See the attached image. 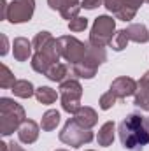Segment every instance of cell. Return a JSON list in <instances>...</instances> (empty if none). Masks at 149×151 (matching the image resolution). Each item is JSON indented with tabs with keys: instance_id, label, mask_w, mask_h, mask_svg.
Returning <instances> with one entry per match:
<instances>
[{
	"instance_id": "obj_21",
	"label": "cell",
	"mask_w": 149,
	"mask_h": 151,
	"mask_svg": "<svg viewBox=\"0 0 149 151\" xmlns=\"http://www.w3.org/2000/svg\"><path fill=\"white\" fill-rule=\"evenodd\" d=\"M35 99H37L40 104H44V106H51V104L56 102L58 93L51 86H39L37 90H35Z\"/></svg>"
},
{
	"instance_id": "obj_18",
	"label": "cell",
	"mask_w": 149,
	"mask_h": 151,
	"mask_svg": "<svg viewBox=\"0 0 149 151\" xmlns=\"http://www.w3.org/2000/svg\"><path fill=\"white\" fill-rule=\"evenodd\" d=\"M11 91L14 93V97H19V99H30L35 95V88L28 79H18L11 88Z\"/></svg>"
},
{
	"instance_id": "obj_2",
	"label": "cell",
	"mask_w": 149,
	"mask_h": 151,
	"mask_svg": "<svg viewBox=\"0 0 149 151\" xmlns=\"http://www.w3.org/2000/svg\"><path fill=\"white\" fill-rule=\"evenodd\" d=\"M27 119V114L21 104L14 102V99L2 97L0 99V134L4 137L11 135L14 130L21 127V123Z\"/></svg>"
},
{
	"instance_id": "obj_5",
	"label": "cell",
	"mask_w": 149,
	"mask_h": 151,
	"mask_svg": "<svg viewBox=\"0 0 149 151\" xmlns=\"http://www.w3.org/2000/svg\"><path fill=\"white\" fill-rule=\"evenodd\" d=\"M60 141L67 146H72V148H81L84 144H90L93 141V132L91 128H84L81 127L74 118L67 119V123L63 125L62 132H60Z\"/></svg>"
},
{
	"instance_id": "obj_22",
	"label": "cell",
	"mask_w": 149,
	"mask_h": 151,
	"mask_svg": "<svg viewBox=\"0 0 149 151\" xmlns=\"http://www.w3.org/2000/svg\"><path fill=\"white\" fill-rule=\"evenodd\" d=\"M133 97H135L133 104L137 107H140L142 111H149V86L137 81V91H135Z\"/></svg>"
},
{
	"instance_id": "obj_6",
	"label": "cell",
	"mask_w": 149,
	"mask_h": 151,
	"mask_svg": "<svg viewBox=\"0 0 149 151\" xmlns=\"http://www.w3.org/2000/svg\"><path fill=\"white\" fill-rule=\"evenodd\" d=\"M81 97H82V86L77 79H65L60 83V100L62 109L69 114H75L81 107Z\"/></svg>"
},
{
	"instance_id": "obj_3",
	"label": "cell",
	"mask_w": 149,
	"mask_h": 151,
	"mask_svg": "<svg viewBox=\"0 0 149 151\" xmlns=\"http://www.w3.org/2000/svg\"><path fill=\"white\" fill-rule=\"evenodd\" d=\"M107 60V51L105 47H100V46H93L90 44V49H88V55L84 60H81L79 63L72 65V72L75 77L79 79H93L97 76L98 67Z\"/></svg>"
},
{
	"instance_id": "obj_35",
	"label": "cell",
	"mask_w": 149,
	"mask_h": 151,
	"mask_svg": "<svg viewBox=\"0 0 149 151\" xmlns=\"http://www.w3.org/2000/svg\"><path fill=\"white\" fill-rule=\"evenodd\" d=\"M86 151H95V150H86Z\"/></svg>"
},
{
	"instance_id": "obj_37",
	"label": "cell",
	"mask_w": 149,
	"mask_h": 151,
	"mask_svg": "<svg viewBox=\"0 0 149 151\" xmlns=\"http://www.w3.org/2000/svg\"><path fill=\"white\" fill-rule=\"evenodd\" d=\"M144 2H146V0H144Z\"/></svg>"
},
{
	"instance_id": "obj_7",
	"label": "cell",
	"mask_w": 149,
	"mask_h": 151,
	"mask_svg": "<svg viewBox=\"0 0 149 151\" xmlns=\"http://www.w3.org/2000/svg\"><path fill=\"white\" fill-rule=\"evenodd\" d=\"M58 44H60V53L62 58L70 62L72 65L79 63L81 60L86 58L88 49H90V42H82L74 35H62L58 37Z\"/></svg>"
},
{
	"instance_id": "obj_26",
	"label": "cell",
	"mask_w": 149,
	"mask_h": 151,
	"mask_svg": "<svg viewBox=\"0 0 149 151\" xmlns=\"http://www.w3.org/2000/svg\"><path fill=\"white\" fill-rule=\"evenodd\" d=\"M116 100H117V97H116L111 90H109V91H105V93L100 97V100H98V106H100V109H102V111H109L112 106L116 104Z\"/></svg>"
},
{
	"instance_id": "obj_34",
	"label": "cell",
	"mask_w": 149,
	"mask_h": 151,
	"mask_svg": "<svg viewBox=\"0 0 149 151\" xmlns=\"http://www.w3.org/2000/svg\"><path fill=\"white\" fill-rule=\"evenodd\" d=\"M54 151H67V150H54Z\"/></svg>"
},
{
	"instance_id": "obj_24",
	"label": "cell",
	"mask_w": 149,
	"mask_h": 151,
	"mask_svg": "<svg viewBox=\"0 0 149 151\" xmlns=\"http://www.w3.org/2000/svg\"><path fill=\"white\" fill-rule=\"evenodd\" d=\"M128 42H130V39H128V35H126V32H125V30H117L116 35H114V39H112V42H111V47L114 49V51L119 53V51L126 49Z\"/></svg>"
},
{
	"instance_id": "obj_1",
	"label": "cell",
	"mask_w": 149,
	"mask_h": 151,
	"mask_svg": "<svg viewBox=\"0 0 149 151\" xmlns=\"http://www.w3.org/2000/svg\"><path fill=\"white\" fill-rule=\"evenodd\" d=\"M119 141L128 151H142L149 142V134L144 125V116L139 113H130L119 123Z\"/></svg>"
},
{
	"instance_id": "obj_15",
	"label": "cell",
	"mask_w": 149,
	"mask_h": 151,
	"mask_svg": "<svg viewBox=\"0 0 149 151\" xmlns=\"http://www.w3.org/2000/svg\"><path fill=\"white\" fill-rule=\"evenodd\" d=\"M74 119L84 128H93L98 123V114L90 106H81L79 111L74 114Z\"/></svg>"
},
{
	"instance_id": "obj_27",
	"label": "cell",
	"mask_w": 149,
	"mask_h": 151,
	"mask_svg": "<svg viewBox=\"0 0 149 151\" xmlns=\"http://www.w3.org/2000/svg\"><path fill=\"white\" fill-rule=\"evenodd\" d=\"M86 28H88V18L77 16V18L69 21V30L70 32H84Z\"/></svg>"
},
{
	"instance_id": "obj_32",
	"label": "cell",
	"mask_w": 149,
	"mask_h": 151,
	"mask_svg": "<svg viewBox=\"0 0 149 151\" xmlns=\"http://www.w3.org/2000/svg\"><path fill=\"white\" fill-rule=\"evenodd\" d=\"M139 83H142V84L149 86V70H148V72H146L144 76H142V77H140V81H139Z\"/></svg>"
},
{
	"instance_id": "obj_14",
	"label": "cell",
	"mask_w": 149,
	"mask_h": 151,
	"mask_svg": "<svg viewBox=\"0 0 149 151\" xmlns=\"http://www.w3.org/2000/svg\"><path fill=\"white\" fill-rule=\"evenodd\" d=\"M18 139L23 144H34L39 139V125L34 119H25L18 128Z\"/></svg>"
},
{
	"instance_id": "obj_23",
	"label": "cell",
	"mask_w": 149,
	"mask_h": 151,
	"mask_svg": "<svg viewBox=\"0 0 149 151\" xmlns=\"http://www.w3.org/2000/svg\"><path fill=\"white\" fill-rule=\"evenodd\" d=\"M67 76H69V67H67L65 63L58 62V63H54V65L47 70L46 77H47L49 81H53V83H63Z\"/></svg>"
},
{
	"instance_id": "obj_9",
	"label": "cell",
	"mask_w": 149,
	"mask_h": 151,
	"mask_svg": "<svg viewBox=\"0 0 149 151\" xmlns=\"http://www.w3.org/2000/svg\"><path fill=\"white\" fill-rule=\"evenodd\" d=\"M142 4L144 0H104L107 11L121 21H132Z\"/></svg>"
},
{
	"instance_id": "obj_36",
	"label": "cell",
	"mask_w": 149,
	"mask_h": 151,
	"mask_svg": "<svg viewBox=\"0 0 149 151\" xmlns=\"http://www.w3.org/2000/svg\"><path fill=\"white\" fill-rule=\"evenodd\" d=\"M146 2H148V4H149V0H146Z\"/></svg>"
},
{
	"instance_id": "obj_28",
	"label": "cell",
	"mask_w": 149,
	"mask_h": 151,
	"mask_svg": "<svg viewBox=\"0 0 149 151\" xmlns=\"http://www.w3.org/2000/svg\"><path fill=\"white\" fill-rule=\"evenodd\" d=\"M104 4V0H81V5L82 9H88V11H93L97 7H100Z\"/></svg>"
},
{
	"instance_id": "obj_33",
	"label": "cell",
	"mask_w": 149,
	"mask_h": 151,
	"mask_svg": "<svg viewBox=\"0 0 149 151\" xmlns=\"http://www.w3.org/2000/svg\"><path fill=\"white\" fill-rule=\"evenodd\" d=\"M144 125H146V130L149 134V118H146V116H144Z\"/></svg>"
},
{
	"instance_id": "obj_19",
	"label": "cell",
	"mask_w": 149,
	"mask_h": 151,
	"mask_svg": "<svg viewBox=\"0 0 149 151\" xmlns=\"http://www.w3.org/2000/svg\"><path fill=\"white\" fill-rule=\"evenodd\" d=\"M30 65H32V69H34L35 72L46 76V74H47V70L54 65V62H53V60H49V58H47L46 55H42V53H34Z\"/></svg>"
},
{
	"instance_id": "obj_13",
	"label": "cell",
	"mask_w": 149,
	"mask_h": 151,
	"mask_svg": "<svg viewBox=\"0 0 149 151\" xmlns=\"http://www.w3.org/2000/svg\"><path fill=\"white\" fill-rule=\"evenodd\" d=\"M34 51V44L32 40L25 37H16L12 40V55H14V60L18 62H27L28 58H32Z\"/></svg>"
},
{
	"instance_id": "obj_8",
	"label": "cell",
	"mask_w": 149,
	"mask_h": 151,
	"mask_svg": "<svg viewBox=\"0 0 149 151\" xmlns=\"http://www.w3.org/2000/svg\"><path fill=\"white\" fill-rule=\"evenodd\" d=\"M34 44V51L35 53H42L46 55L49 60H53L54 63L60 62L62 58V53H60V44H58V39H54L51 35V32H39L37 35L32 40Z\"/></svg>"
},
{
	"instance_id": "obj_4",
	"label": "cell",
	"mask_w": 149,
	"mask_h": 151,
	"mask_svg": "<svg viewBox=\"0 0 149 151\" xmlns=\"http://www.w3.org/2000/svg\"><path fill=\"white\" fill-rule=\"evenodd\" d=\"M116 32H117L116 30V19H112V16L102 14V16H98L93 21V27H91L90 40L88 42L93 44V46H100V47L111 46Z\"/></svg>"
},
{
	"instance_id": "obj_25",
	"label": "cell",
	"mask_w": 149,
	"mask_h": 151,
	"mask_svg": "<svg viewBox=\"0 0 149 151\" xmlns=\"http://www.w3.org/2000/svg\"><path fill=\"white\" fill-rule=\"evenodd\" d=\"M18 79L14 77V74L11 72V69L5 65V63H2V76H0V88H4V90H9V88H12L14 86V83H16Z\"/></svg>"
},
{
	"instance_id": "obj_16",
	"label": "cell",
	"mask_w": 149,
	"mask_h": 151,
	"mask_svg": "<svg viewBox=\"0 0 149 151\" xmlns=\"http://www.w3.org/2000/svg\"><path fill=\"white\" fill-rule=\"evenodd\" d=\"M125 32H126V35L132 42H137V44L149 42V30L142 23H132L125 28Z\"/></svg>"
},
{
	"instance_id": "obj_20",
	"label": "cell",
	"mask_w": 149,
	"mask_h": 151,
	"mask_svg": "<svg viewBox=\"0 0 149 151\" xmlns=\"http://www.w3.org/2000/svg\"><path fill=\"white\" fill-rule=\"evenodd\" d=\"M60 123V113L56 109H49L42 114V119H40V128L44 132H53Z\"/></svg>"
},
{
	"instance_id": "obj_30",
	"label": "cell",
	"mask_w": 149,
	"mask_h": 151,
	"mask_svg": "<svg viewBox=\"0 0 149 151\" xmlns=\"http://www.w3.org/2000/svg\"><path fill=\"white\" fill-rule=\"evenodd\" d=\"M0 37H2V49H0V55H2V56H5V55H7V51H9V42H7L5 34H2Z\"/></svg>"
},
{
	"instance_id": "obj_11",
	"label": "cell",
	"mask_w": 149,
	"mask_h": 151,
	"mask_svg": "<svg viewBox=\"0 0 149 151\" xmlns=\"http://www.w3.org/2000/svg\"><path fill=\"white\" fill-rule=\"evenodd\" d=\"M49 9L58 11L63 19H74L79 16V11L82 9L81 0H47Z\"/></svg>"
},
{
	"instance_id": "obj_10",
	"label": "cell",
	"mask_w": 149,
	"mask_h": 151,
	"mask_svg": "<svg viewBox=\"0 0 149 151\" xmlns=\"http://www.w3.org/2000/svg\"><path fill=\"white\" fill-rule=\"evenodd\" d=\"M35 0H12L7 9V21L12 25L27 23L34 18Z\"/></svg>"
},
{
	"instance_id": "obj_12",
	"label": "cell",
	"mask_w": 149,
	"mask_h": 151,
	"mask_svg": "<svg viewBox=\"0 0 149 151\" xmlns=\"http://www.w3.org/2000/svg\"><path fill=\"white\" fill-rule=\"evenodd\" d=\"M109 90L117 99H126V97L135 95V91H137V81L133 77H128V76H119V77H116L111 83Z\"/></svg>"
},
{
	"instance_id": "obj_17",
	"label": "cell",
	"mask_w": 149,
	"mask_h": 151,
	"mask_svg": "<svg viewBox=\"0 0 149 151\" xmlns=\"http://www.w3.org/2000/svg\"><path fill=\"white\" fill-rule=\"evenodd\" d=\"M114 132H116V125H114V121H105V123L100 127L98 135H97L98 146L109 148L112 142H114Z\"/></svg>"
},
{
	"instance_id": "obj_29",
	"label": "cell",
	"mask_w": 149,
	"mask_h": 151,
	"mask_svg": "<svg viewBox=\"0 0 149 151\" xmlns=\"http://www.w3.org/2000/svg\"><path fill=\"white\" fill-rule=\"evenodd\" d=\"M7 9H9L7 0H0V19H7Z\"/></svg>"
},
{
	"instance_id": "obj_31",
	"label": "cell",
	"mask_w": 149,
	"mask_h": 151,
	"mask_svg": "<svg viewBox=\"0 0 149 151\" xmlns=\"http://www.w3.org/2000/svg\"><path fill=\"white\" fill-rule=\"evenodd\" d=\"M9 150H11V151H25L19 144H18V142H9Z\"/></svg>"
}]
</instances>
